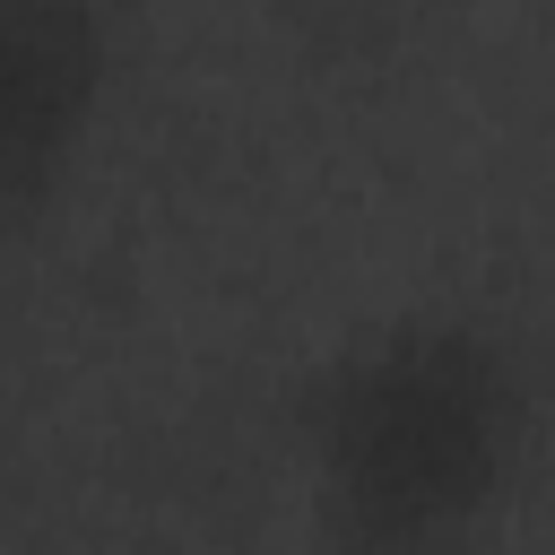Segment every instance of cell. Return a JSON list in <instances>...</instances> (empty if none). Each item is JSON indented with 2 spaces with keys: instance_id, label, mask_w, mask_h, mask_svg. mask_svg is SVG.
Wrapping results in <instances>:
<instances>
[{
  "instance_id": "cell-1",
  "label": "cell",
  "mask_w": 555,
  "mask_h": 555,
  "mask_svg": "<svg viewBox=\"0 0 555 555\" xmlns=\"http://www.w3.org/2000/svg\"><path fill=\"white\" fill-rule=\"evenodd\" d=\"M295 555H494L546 451L538 330L486 295H399L278 390Z\"/></svg>"
},
{
  "instance_id": "cell-2",
  "label": "cell",
  "mask_w": 555,
  "mask_h": 555,
  "mask_svg": "<svg viewBox=\"0 0 555 555\" xmlns=\"http://www.w3.org/2000/svg\"><path fill=\"white\" fill-rule=\"evenodd\" d=\"M139 26L130 0H0V208L9 234H43L95 173Z\"/></svg>"
},
{
  "instance_id": "cell-3",
  "label": "cell",
  "mask_w": 555,
  "mask_h": 555,
  "mask_svg": "<svg viewBox=\"0 0 555 555\" xmlns=\"http://www.w3.org/2000/svg\"><path fill=\"white\" fill-rule=\"evenodd\" d=\"M338 9H390V0H338Z\"/></svg>"
}]
</instances>
